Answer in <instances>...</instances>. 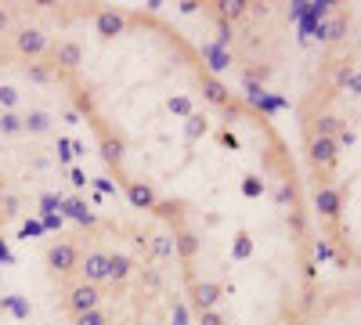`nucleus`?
<instances>
[{"mask_svg":"<svg viewBox=\"0 0 361 325\" xmlns=\"http://www.w3.org/2000/svg\"><path fill=\"white\" fill-rule=\"evenodd\" d=\"M94 307H102V293H98V286H90V282H76V286H69V293H66V311L69 314H87V311H94Z\"/></svg>","mask_w":361,"mask_h":325,"instance_id":"obj_1","label":"nucleus"},{"mask_svg":"<svg viewBox=\"0 0 361 325\" xmlns=\"http://www.w3.org/2000/svg\"><path fill=\"white\" fill-rule=\"evenodd\" d=\"M76 271H80V275H83V282H90V286L105 282V278H109V253L90 250L87 257H80V260H76Z\"/></svg>","mask_w":361,"mask_h":325,"instance_id":"obj_2","label":"nucleus"},{"mask_svg":"<svg viewBox=\"0 0 361 325\" xmlns=\"http://www.w3.org/2000/svg\"><path fill=\"white\" fill-rule=\"evenodd\" d=\"M47 260H51V268H58V271H76V260H80V250L76 246H69V243H62V246H51V253H47Z\"/></svg>","mask_w":361,"mask_h":325,"instance_id":"obj_3","label":"nucleus"},{"mask_svg":"<svg viewBox=\"0 0 361 325\" xmlns=\"http://www.w3.org/2000/svg\"><path fill=\"white\" fill-rule=\"evenodd\" d=\"M76 325H109V314H105L102 307H94V311L80 314V318H76Z\"/></svg>","mask_w":361,"mask_h":325,"instance_id":"obj_4","label":"nucleus"}]
</instances>
